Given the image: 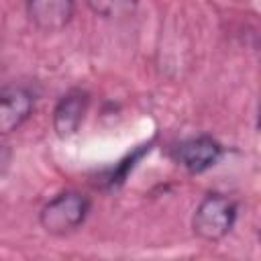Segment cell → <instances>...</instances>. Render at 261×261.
Here are the masks:
<instances>
[{
  "instance_id": "obj_1",
  "label": "cell",
  "mask_w": 261,
  "mask_h": 261,
  "mask_svg": "<svg viewBox=\"0 0 261 261\" xmlns=\"http://www.w3.org/2000/svg\"><path fill=\"white\" fill-rule=\"evenodd\" d=\"M90 212V198L82 192L67 190L51 198L39 212V222L49 234H67L75 230Z\"/></svg>"
},
{
  "instance_id": "obj_2",
  "label": "cell",
  "mask_w": 261,
  "mask_h": 261,
  "mask_svg": "<svg viewBox=\"0 0 261 261\" xmlns=\"http://www.w3.org/2000/svg\"><path fill=\"white\" fill-rule=\"evenodd\" d=\"M237 220V204L222 194H208L200 200L192 216L194 232L208 243L224 239Z\"/></svg>"
},
{
  "instance_id": "obj_3",
  "label": "cell",
  "mask_w": 261,
  "mask_h": 261,
  "mask_svg": "<svg viewBox=\"0 0 261 261\" xmlns=\"http://www.w3.org/2000/svg\"><path fill=\"white\" fill-rule=\"evenodd\" d=\"M35 98L24 86H8L0 92V135L20 128L33 114Z\"/></svg>"
},
{
  "instance_id": "obj_4",
  "label": "cell",
  "mask_w": 261,
  "mask_h": 261,
  "mask_svg": "<svg viewBox=\"0 0 261 261\" xmlns=\"http://www.w3.org/2000/svg\"><path fill=\"white\" fill-rule=\"evenodd\" d=\"M222 157V147L216 139L202 135V137H194L184 141L177 151H175V159L177 163L188 171V173H202L206 169H210L218 159Z\"/></svg>"
},
{
  "instance_id": "obj_5",
  "label": "cell",
  "mask_w": 261,
  "mask_h": 261,
  "mask_svg": "<svg viewBox=\"0 0 261 261\" xmlns=\"http://www.w3.org/2000/svg\"><path fill=\"white\" fill-rule=\"evenodd\" d=\"M90 96L84 90H71L57 102L53 110V130L59 139H67L77 133L88 112Z\"/></svg>"
},
{
  "instance_id": "obj_6",
  "label": "cell",
  "mask_w": 261,
  "mask_h": 261,
  "mask_svg": "<svg viewBox=\"0 0 261 261\" xmlns=\"http://www.w3.org/2000/svg\"><path fill=\"white\" fill-rule=\"evenodd\" d=\"M73 0H27V14L43 33H57L65 29L73 16Z\"/></svg>"
},
{
  "instance_id": "obj_7",
  "label": "cell",
  "mask_w": 261,
  "mask_h": 261,
  "mask_svg": "<svg viewBox=\"0 0 261 261\" xmlns=\"http://www.w3.org/2000/svg\"><path fill=\"white\" fill-rule=\"evenodd\" d=\"M86 4L94 14L112 18V16H120L133 10L135 0H86Z\"/></svg>"
},
{
  "instance_id": "obj_8",
  "label": "cell",
  "mask_w": 261,
  "mask_h": 261,
  "mask_svg": "<svg viewBox=\"0 0 261 261\" xmlns=\"http://www.w3.org/2000/svg\"><path fill=\"white\" fill-rule=\"evenodd\" d=\"M8 163H10V151L4 145H0V175L8 169Z\"/></svg>"
}]
</instances>
